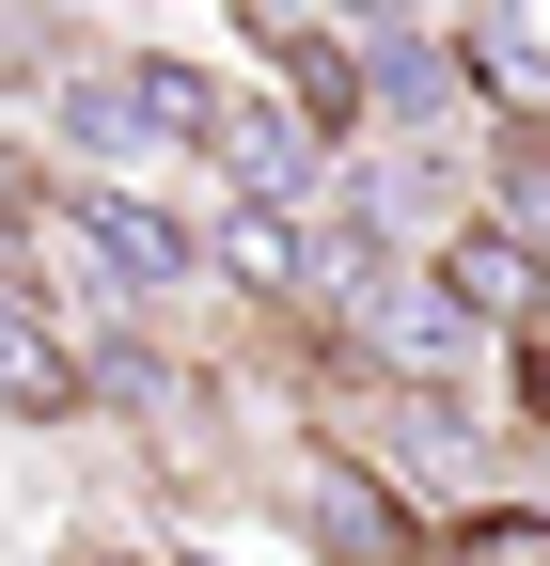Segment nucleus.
I'll return each instance as SVG.
<instances>
[{
	"label": "nucleus",
	"mask_w": 550,
	"mask_h": 566,
	"mask_svg": "<svg viewBox=\"0 0 550 566\" xmlns=\"http://www.w3.org/2000/svg\"><path fill=\"white\" fill-rule=\"evenodd\" d=\"M189 142H204V174H221V189L252 205V221H299V189L330 174V142H315V126H299L284 95H267V80H221Z\"/></svg>",
	"instance_id": "obj_1"
},
{
	"label": "nucleus",
	"mask_w": 550,
	"mask_h": 566,
	"mask_svg": "<svg viewBox=\"0 0 550 566\" xmlns=\"http://www.w3.org/2000/svg\"><path fill=\"white\" fill-rule=\"evenodd\" d=\"M204 95H221V80H189V63H95V80H63V142L95 158V189H126V158L189 142Z\"/></svg>",
	"instance_id": "obj_2"
},
{
	"label": "nucleus",
	"mask_w": 550,
	"mask_h": 566,
	"mask_svg": "<svg viewBox=\"0 0 550 566\" xmlns=\"http://www.w3.org/2000/svg\"><path fill=\"white\" fill-rule=\"evenodd\" d=\"M425 252H441L425 283H441V300H456L472 331H535V315H550V252L504 221V205H488V221H441Z\"/></svg>",
	"instance_id": "obj_3"
},
{
	"label": "nucleus",
	"mask_w": 550,
	"mask_h": 566,
	"mask_svg": "<svg viewBox=\"0 0 550 566\" xmlns=\"http://www.w3.org/2000/svg\"><path fill=\"white\" fill-rule=\"evenodd\" d=\"M236 32H252L267 95H284V111H299L315 142H330V126H362V32H330V17H284V0H252Z\"/></svg>",
	"instance_id": "obj_4"
},
{
	"label": "nucleus",
	"mask_w": 550,
	"mask_h": 566,
	"mask_svg": "<svg viewBox=\"0 0 550 566\" xmlns=\"http://www.w3.org/2000/svg\"><path fill=\"white\" fill-rule=\"evenodd\" d=\"M63 221H80V252H95V283H110V300H173V283L204 268V237L173 221L158 189H80Z\"/></svg>",
	"instance_id": "obj_5"
},
{
	"label": "nucleus",
	"mask_w": 550,
	"mask_h": 566,
	"mask_svg": "<svg viewBox=\"0 0 550 566\" xmlns=\"http://www.w3.org/2000/svg\"><path fill=\"white\" fill-rule=\"evenodd\" d=\"M378 457H393V488H409V504H456V488L488 472V441H472V409H456V394L393 409V424H378Z\"/></svg>",
	"instance_id": "obj_6"
},
{
	"label": "nucleus",
	"mask_w": 550,
	"mask_h": 566,
	"mask_svg": "<svg viewBox=\"0 0 550 566\" xmlns=\"http://www.w3.org/2000/svg\"><path fill=\"white\" fill-rule=\"evenodd\" d=\"M204 252H221L267 315H299V300H315V221H252V205H221V237H204Z\"/></svg>",
	"instance_id": "obj_7"
},
{
	"label": "nucleus",
	"mask_w": 550,
	"mask_h": 566,
	"mask_svg": "<svg viewBox=\"0 0 550 566\" xmlns=\"http://www.w3.org/2000/svg\"><path fill=\"white\" fill-rule=\"evenodd\" d=\"M0 409H80V346H63L17 283H0Z\"/></svg>",
	"instance_id": "obj_8"
},
{
	"label": "nucleus",
	"mask_w": 550,
	"mask_h": 566,
	"mask_svg": "<svg viewBox=\"0 0 550 566\" xmlns=\"http://www.w3.org/2000/svg\"><path fill=\"white\" fill-rule=\"evenodd\" d=\"M299 520H315L330 566H378V551H393V520H378V488H362V472H299Z\"/></svg>",
	"instance_id": "obj_9"
},
{
	"label": "nucleus",
	"mask_w": 550,
	"mask_h": 566,
	"mask_svg": "<svg viewBox=\"0 0 550 566\" xmlns=\"http://www.w3.org/2000/svg\"><path fill=\"white\" fill-rule=\"evenodd\" d=\"M519 409H535V424H550V346H535V363H519Z\"/></svg>",
	"instance_id": "obj_10"
}]
</instances>
